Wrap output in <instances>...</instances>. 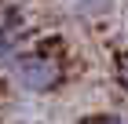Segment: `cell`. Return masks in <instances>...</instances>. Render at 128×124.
<instances>
[{"label": "cell", "mask_w": 128, "mask_h": 124, "mask_svg": "<svg viewBox=\"0 0 128 124\" xmlns=\"http://www.w3.org/2000/svg\"><path fill=\"white\" fill-rule=\"evenodd\" d=\"M102 124H128V121H121V117H106Z\"/></svg>", "instance_id": "5"}, {"label": "cell", "mask_w": 128, "mask_h": 124, "mask_svg": "<svg viewBox=\"0 0 128 124\" xmlns=\"http://www.w3.org/2000/svg\"><path fill=\"white\" fill-rule=\"evenodd\" d=\"M70 4H73V11L80 18H106L117 0H70Z\"/></svg>", "instance_id": "3"}, {"label": "cell", "mask_w": 128, "mask_h": 124, "mask_svg": "<svg viewBox=\"0 0 128 124\" xmlns=\"http://www.w3.org/2000/svg\"><path fill=\"white\" fill-rule=\"evenodd\" d=\"M8 73H11V80H15L22 91L44 95V91H55V88L62 84L66 62H62L59 51H51V48H26V51L8 66Z\"/></svg>", "instance_id": "1"}, {"label": "cell", "mask_w": 128, "mask_h": 124, "mask_svg": "<svg viewBox=\"0 0 128 124\" xmlns=\"http://www.w3.org/2000/svg\"><path fill=\"white\" fill-rule=\"evenodd\" d=\"M26 51V22L15 7L0 4V66H11Z\"/></svg>", "instance_id": "2"}, {"label": "cell", "mask_w": 128, "mask_h": 124, "mask_svg": "<svg viewBox=\"0 0 128 124\" xmlns=\"http://www.w3.org/2000/svg\"><path fill=\"white\" fill-rule=\"evenodd\" d=\"M114 73H117V84H121V91L128 95V51H124V55H117V66H114Z\"/></svg>", "instance_id": "4"}]
</instances>
